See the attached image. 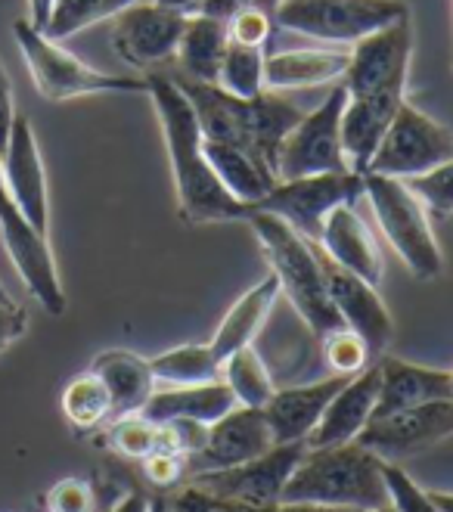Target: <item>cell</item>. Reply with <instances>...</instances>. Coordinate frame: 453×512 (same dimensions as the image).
<instances>
[{"label": "cell", "mask_w": 453, "mask_h": 512, "mask_svg": "<svg viewBox=\"0 0 453 512\" xmlns=\"http://www.w3.org/2000/svg\"><path fill=\"white\" fill-rule=\"evenodd\" d=\"M280 503L339 506V509H376L388 503L382 457L364 444H332L308 447L289 475Z\"/></svg>", "instance_id": "3957f363"}, {"label": "cell", "mask_w": 453, "mask_h": 512, "mask_svg": "<svg viewBox=\"0 0 453 512\" xmlns=\"http://www.w3.org/2000/svg\"><path fill=\"white\" fill-rule=\"evenodd\" d=\"M168 512H357V509H339V506H308V503H274V506H252L211 497L193 485H184L171 500Z\"/></svg>", "instance_id": "e575fe53"}, {"label": "cell", "mask_w": 453, "mask_h": 512, "mask_svg": "<svg viewBox=\"0 0 453 512\" xmlns=\"http://www.w3.org/2000/svg\"><path fill=\"white\" fill-rule=\"evenodd\" d=\"M453 159V134L438 125L413 103H401L395 122L388 125L376 156L367 165V174L382 177H416L426 174L441 162Z\"/></svg>", "instance_id": "30bf717a"}, {"label": "cell", "mask_w": 453, "mask_h": 512, "mask_svg": "<svg viewBox=\"0 0 453 512\" xmlns=\"http://www.w3.org/2000/svg\"><path fill=\"white\" fill-rule=\"evenodd\" d=\"M308 444L305 441H289V444H274L264 450L261 457L246 460L230 469H211V472H196L190 475L187 485L221 497V500H236V503H252V506H274L283 497V488L289 475L295 472L298 460L305 457Z\"/></svg>", "instance_id": "8fae6325"}, {"label": "cell", "mask_w": 453, "mask_h": 512, "mask_svg": "<svg viewBox=\"0 0 453 512\" xmlns=\"http://www.w3.org/2000/svg\"><path fill=\"white\" fill-rule=\"evenodd\" d=\"M153 4L165 7V10H174L180 16H193L202 10V0H153Z\"/></svg>", "instance_id": "c3c4849f"}, {"label": "cell", "mask_w": 453, "mask_h": 512, "mask_svg": "<svg viewBox=\"0 0 453 512\" xmlns=\"http://www.w3.org/2000/svg\"><path fill=\"white\" fill-rule=\"evenodd\" d=\"M348 379L351 376L332 373L329 379H320V382L277 388L274 395H270V401L261 407L270 426V435H274V444L305 441L311 429L320 423V416L326 404L332 401V395H336Z\"/></svg>", "instance_id": "44dd1931"}, {"label": "cell", "mask_w": 453, "mask_h": 512, "mask_svg": "<svg viewBox=\"0 0 453 512\" xmlns=\"http://www.w3.org/2000/svg\"><path fill=\"white\" fill-rule=\"evenodd\" d=\"M184 25L187 16L165 10L153 0H137V4L115 16L112 47L122 63L134 69H153L174 56Z\"/></svg>", "instance_id": "e0dca14e"}, {"label": "cell", "mask_w": 453, "mask_h": 512, "mask_svg": "<svg viewBox=\"0 0 453 512\" xmlns=\"http://www.w3.org/2000/svg\"><path fill=\"white\" fill-rule=\"evenodd\" d=\"M25 329H28L25 311L19 305H13V301H0V351L13 345L16 339H22Z\"/></svg>", "instance_id": "7bdbcfd3"}, {"label": "cell", "mask_w": 453, "mask_h": 512, "mask_svg": "<svg viewBox=\"0 0 453 512\" xmlns=\"http://www.w3.org/2000/svg\"><path fill=\"white\" fill-rule=\"evenodd\" d=\"M277 298H280V283L274 274H267L261 283H255L243 298H239L236 305L227 311V317L221 320L215 339L208 342V348L215 351V357L224 360L233 351L252 345L255 336L261 333V326L267 323L270 311H274Z\"/></svg>", "instance_id": "4316f807"}, {"label": "cell", "mask_w": 453, "mask_h": 512, "mask_svg": "<svg viewBox=\"0 0 453 512\" xmlns=\"http://www.w3.org/2000/svg\"><path fill=\"white\" fill-rule=\"evenodd\" d=\"M364 512H395V509H391V506L385 503V506H376V509H364Z\"/></svg>", "instance_id": "f5cc1de1"}, {"label": "cell", "mask_w": 453, "mask_h": 512, "mask_svg": "<svg viewBox=\"0 0 453 512\" xmlns=\"http://www.w3.org/2000/svg\"><path fill=\"white\" fill-rule=\"evenodd\" d=\"M7 196V187H4V162H0V199Z\"/></svg>", "instance_id": "816d5d0a"}, {"label": "cell", "mask_w": 453, "mask_h": 512, "mask_svg": "<svg viewBox=\"0 0 453 512\" xmlns=\"http://www.w3.org/2000/svg\"><path fill=\"white\" fill-rule=\"evenodd\" d=\"M227 38L230 44H243V47H258L264 50L270 35H274V16L261 7H239L227 19Z\"/></svg>", "instance_id": "ab89813d"}, {"label": "cell", "mask_w": 453, "mask_h": 512, "mask_svg": "<svg viewBox=\"0 0 453 512\" xmlns=\"http://www.w3.org/2000/svg\"><path fill=\"white\" fill-rule=\"evenodd\" d=\"M270 447H274V435H270L264 410L236 404L230 413L205 426V441L199 447V454L187 460V475L239 466L246 460L261 457Z\"/></svg>", "instance_id": "ac0fdd59"}, {"label": "cell", "mask_w": 453, "mask_h": 512, "mask_svg": "<svg viewBox=\"0 0 453 512\" xmlns=\"http://www.w3.org/2000/svg\"><path fill=\"white\" fill-rule=\"evenodd\" d=\"M143 475L153 481L156 488H174L187 478V457L180 454H165V450H153L140 460Z\"/></svg>", "instance_id": "b9f144b4"}, {"label": "cell", "mask_w": 453, "mask_h": 512, "mask_svg": "<svg viewBox=\"0 0 453 512\" xmlns=\"http://www.w3.org/2000/svg\"><path fill=\"white\" fill-rule=\"evenodd\" d=\"M90 373H97L109 391L112 398V416H125V413H140L143 404L153 395V385H156V376L149 370V360L134 354V351H125V348H115V351H103Z\"/></svg>", "instance_id": "484cf974"}, {"label": "cell", "mask_w": 453, "mask_h": 512, "mask_svg": "<svg viewBox=\"0 0 453 512\" xmlns=\"http://www.w3.org/2000/svg\"><path fill=\"white\" fill-rule=\"evenodd\" d=\"M314 252L323 270V283H326V295L332 301V308L339 311L348 329H354V333L367 342L373 360L382 357V351L391 342V333H395V323H391V314L382 305L376 286H370L367 280H360L357 274H351V270L332 261L320 249V243H314Z\"/></svg>", "instance_id": "9a60e30c"}, {"label": "cell", "mask_w": 453, "mask_h": 512, "mask_svg": "<svg viewBox=\"0 0 453 512\" xmlns=\"http://www.w3.org/2000/svg\"><path fill=\"white\" fill-rule=\"evenodd\" d=\"M364 196L373 205L385 239L407 264L410 274L416 280H435L444 270V258L432 233L426 205L413 196L401 177L382 174H364Z\"/></svg>", "instance_id": "8992f818"}, {"label": "cell", "mask_w": 453, "mask_h": 512, "mask_svg": "<svg viewBox=\"0 0 453 512\" xmlns=\"http://www.w3.org/2000/svg\"><path fill=\"white\" fill-rule=\"evenodd\" d=\"M149 370L165 385H199L221 379V360L208 345H180L149 360Z\"/></svg>", "instance_id": "4dcf8cb0"}, {"label": "cell", "mask_w": 453, "mask_h": 512, "mask_svg": "<svg viewBox=\"0 0 453 512\" xmlns=\"http://www.w3.org/2000/svg\"><path fill=\"white\" fill-rule=\"evenodd\" d=\"M106 444L128 460H143L156 450V423H149L143 413H125L109 419Z\"/></svg>", "instance_id": "d590c367"}, {"label": "cell", "mask_w": 453, "mask_h": 512, "mask_svg": "<svg viewBox=\"0 0 453 512\" xmlns=\"http://www.w3.org/2000/svg\"><path fill=\"white\" fill-rule=\"evenodd\" d=\"M249 227L255 230L258 243L270 261V274L280 283V295L289 298V305L295 314L305 320V326L314 333V339H323L332 329L345 326L339 311L332 308V301L326 295L323 270L314 252V243L305 239L298 230H292L283 218L258 212H249Z\"/></svg>", "instance_id": "277c9868"}, {"label": "cell", "mask_w": 453, "mask_h": 512, "mask_svg": "<svg viewBox=\"0 0 453 512\" xmlns=\"http://www.w3.org/2000/svg\"><path fill=\"white\" fill-rule=\"evenodd\" d=\"M429 497L438 506V512H453V494L450 491H429Z\"/></svg>", "instance_id": "681fc988"}, {"label": "cell", "mask_w": 453, "mask_h": 512, "mask_svg": "<svg viewBox=\"0 0 453 512\" xmlns=\"http://www.w3.org/2000/svg\"><path fill=\"white\" fill-rule=\"evenodd\" d=\"M413 56V25L410 16L379 28V32L360 38L354 50H348V69L342 75V84L348 97H370L388 84H407Z\"/></svg>", "instance_id": "5bb4252c"}, {"label": "cell", "mask_w": 453, "mask_h": 512, "mask_svg": "<svg viewBox=\"0 0 453 512\" xmlns=\"http://www.w3.org/2000/svg\"><path fill=\"white\" fill-rule=\"evenodd\" d=\"M379 398V364H370L367 370L354 373L332 401L326 404L320 423L305 438L308 447H332V444H348L360 432L370 426L373 410Z\"/></svg>", "instance_id": "ffe728a7"}, {"label": "cell", "mask_w": 453, "mask_h": 512, "mask_svg": "<svg viewBox=\"0 0 453 512\" xmlns=\"http://www.w3.org/2000/svg\"><path fill=\"white\" fill-rule=\"evenodd\" d=\"M218 87L227 94L255 100L264 94V50L258 47H243V44H227V53L221 59L218 72Z\"/></svg>", "instance_id": "836d02e7"}, {"label": "cell", "mask_w": 453, "mask_h": 512, "mask_svg": "<svg viewBox=\"0 0 453 512\" xmlns=\"http://www.w3.org/2000/svg\"><path fill=\"white\" fill-rule=\"evenodd\" d=\"M236 407L233 391L224 379H211L199 385H171L165 391H153L143 404V416L149 423H174V419H187V423L211 426L215 419L230 413Z\"/></svg>", "instance_id": "cb8c5ba5"}, {"label": "cell", "mask_w": 453, "mask_h": 512, "mask_svg": "<svg viewBox=\"0 0 453 512\" xmlns=\"http://www.w3.org/2000/svg\"><path fill=\"white\" fill-rule=\"evenodd\" d=\"M13 38L22 50L25 69L32 75L38 94L50 103H66L94 94H146V78L112 75L87 66L78 56L59 47V41H50L28 19L13 22Z\"/></svg>", "instance_id": "5b68a950"}, {"label": "cell", "mask_w": 453, "mask_h": 512, "mask_svg": "<svg viewBox=\"0 0 453 512\" xmlns=\"http://www.w3.org/2000/svg\"><path fill=\"white\" fill-rule=\"evenodd\" d=\"M382 478H385V491H388V506L395 512H438L429 491H422L401 469V463L382 460Z\"/></svg>", "instance_id": "f35d334b"}, {"label": "cell", "mask_w": 453, "mask_h": 512, "mask_svg": "<svg viewBox=\"0 0 453 512\" xmlns=\"http://www.w3.org/2000/svg\"><path fill=\"white\" fill-rule=\"evenodd\" d=\"M360 196H364V174H308L295 180H277V187L255 208L283 218L292 230L317 243L323 233V221L332 208L354 205Z\"/></svg>", "instance_id": "9c48e42d"}, {"label": "cell", "mask_w": 453, "mask_h": 512, "mask_svg": "<svg viewBox=\"0 0 453 512\" xmlns=\"http://www.w3.org/2000/svg\"><path fill=\"white\" fill-rule=\"evenodd\" d=\"M239 7H261L274 16V10L280 7V0H202V10L205 16H218V19H227L230 13H236Z\"/></svg>", "instance_id": "f6af8a7d"}, {"label": "cell", "mask_w": 453, "mask_h": 512, "mask_svg": "<svg viewBox=\"0 0 453 512\" xmlns=\"http://www.w3.org/2000/svg\"><path fill=\"white\" fill-rule=\"evenodd\" d=\"M0 239H4V249L16 267V274L22 277L28 292L35 295L38 305L53 317H63L66 292L56 274V261L47 243V233L28 224L19 215V208L10 202V196L0 199Z\"/></svg>", "instance_id": "7c38bea8"}, {"label": "cell", "mask_w": 453, "mask_h": 512, "mask_svg": "<svg viewBox=\"0 0 453 512\" xmlns=\"http://www.w3.org/2000/svg\"><path fill=\"white\" fill-rule=\"evenodd\" d=\"M404 184L413 190V196L429 208L435 218L453 215V159L435 165L426 174L407 177Z\"/></svg>", "instance_id": "74e56055"}, {"label": "cell", "mask_w": 453, "mask_h": 512, "mask_svg": "<svg viewBox=\"0 0 453 512\" xmlns=\"http://www.w3.org/2000/svg\"><path fill=\"white\" fill-rule=\"evenodd\" d=\"M0 162H4V187H7L10 202L19 208V215L35 230L47 233L50 230L47 171H44L38 137H35L32 122H28V115L16 112Z\"/></svg>", "instance_id": "2e32d148"}, {"label": "cell", "mask_w": 453, "mask_h": 512, "mask_svg": "<svg viewBox=\"0 0 453 512\" xmlns=\"http://www.w3.org/2000/svg\"><path fill=\"white\" fill-rule=\"evenodd\" d=\"M450 376H453V373H450Z\"/></svg>", "instance_id": "11a10c76"}, {"label": "cell", "mask_w": 453, "mask_h": 512, "mask_svg": "<svg viewBox=\"0 0 453 512\" xmlns=\"http://www.w3.org/2000/svg\"><path fill=\"white\" fill-rule=\"evenodd\" d=\"M317 243L332 261L351 270V274H357L360 280H367L376 289L382 286V274H385L382 249L376 243V236L370 233V227L364 224V218L357 215L354 205L332 208L323 221V233Z\"/></svg>", "instance_id": "7402d4cb"}, {"label": "cell", "mask_w": 453, "mask_h": 512, "mask_svg": "<svg viewBox=\"0 0 453 512\" xmlns=\"http://www.w3.org/2000/svg\"><path fill=\"white\" fill-rule=\"evenodd\" d=\"M323 354H326V364L332 367V373H342V376H354L373 364V354H370L367 342L348 326H339L323 336Z\"/></svg>", "instance_id": "8d00e7d4"}, {"label": "cell", "mask_w": 453, "mask_h": 512, "mask_svg": "<svg viewBox=\"0 0 453 512\" xmlns=\"http://www.w3.org/2000/svg\"><path fill=\"white\" fill-rule=\"evenodd\" d=\"M53 10V0H28V22L35 28H44V22L50 19Z\"/></svg>", "instance_id": "7dc6e473"}, {"label": "cell", "mask_w": 453, "mask_h": 512, "mask_svg": "<svg viewBox=\"0 0 453 512\" xmlns=\"http://www.w3.org/2000/svg\"><path fill=\"white\" fill-rule=\"evenodd\" d=\"M227 22L218 16H205V13H193L187 16L184 35L177 41V66L184 78L193 81H208L215 84L218 72H221V59L227 53Z\"/></svg>", "instance_id": "83f0119b"}, {"label": "cell", "mask_w": 453, "mask_h": 512, "mask_svg": "<svg viewBox=\"0 0 453 512\" xmlns=\"http://www.w3.org/2000/svg\"><path fill=\"white\" fill-rule=\"evenodd\" d=\"M13 118H16V106H13V84H10V75L0 63V156H4V146H7V137H10V128H13Z\"/></svg>", "instance_id": "ee69618b"}, {"label": "cell", "mask_w": 453, "mask_h": 512, "mask_svg": "<svg viewBox=\"0 0 453 512\" xmlns=\"http://www.w3.org/2000/svg\"><path fill=\"white\" fill-rule=\"evenodd\" d=\"M97 497L87 478H63L47 491L50 512H94Z\"/></svg>", "instance_id": "60d3db41"}, {"label": "cell", "mask_w": 453, "mask_h": 512, "mask_svg": "<svg viewBox=\"0 0 453 512\" xmlns=\"http://www.w3.org/2000/svg\"><path fill=\"white\" fill-rule=\"evenodd\" d=\"M109 512H149V497L131 491V494H125L122 500H118Z\"/></svg>", "instance_id": "bcb514c9"}, {"label": "cell", "mask_w": 453, "mask_h": 512, "mask_svg": "<svg viewBox=\"0 0 453 512\" xmlns=\"http://www.w3.org/2000/svg\"><path fill=\"white\" fill-rule=\"evenodd\" d=\"M202 153H205L211 171H215L218 180L224 184V190L249 208H255L270 190L277 187V174L267 165H261L255 156L243 153V149L227 146V143H211L202 137Z\"/></svg>", "instance_id": "f1b7e54d"}, {"label": "cell", "mask_w": 453, "mask_h": 512, "mask_svg": "<svg viewBox=\"0 0 453 512\" xmlns=\"http://www.w3.org/2000/svg\"><path fill=\"white\" fill-rule=\"evenodd\" d=\"M221 379L233 391L239 407H264L270 401V395L277 391L274 376H270L264 357L252 345L239 348L221 360Z\"/></svg>", "instance_id": "f546056e"}, {"label": "cell", "mask_w": 453, "mask_h": 512, "mask_svg": "<svg viewBox=\"0 0 453 512\" xmlns=\"http://www.w3.org/2000/svg\"><path fill=\"white\" fill-rule=\"evenodd\" d=\"M376 364H379V398H376L373 419L391 416L416 404L453 398V376L447 370L419 367L404 357H379Z\"/></svg>", "instance_id": "603a6c76"}, {"label": "cell", "mask_w": 453, "mask_h": 512, "mask_svg": "<svg viewBox=\"0 0 453 512\" xmlns=\"http://www.w3.org/2000/svg\"><path fill=\"white\" fill-rule=\"evenodd\" d=\"M348 50H280L264 56V90H301L342 81Z\"/></svg>", "instance_id": "d4e9b609"}, {"label": "cell", "mask_w": 453, "mask_h": 512, "mask_svg": "<svg viewBox=\"0 0 453 512\" xmlns=\"http://www.w3.org/2000/svg\"><path fill=\"white\" fill-rule=\"evenodd\" d=\"M131 4H137V0H53L50 19L44 22L41 32L50 41H66L103 19H115Z\"/></svg>", "instance_id": "1f68e13d"}, {"label": "cell", "mask_w": 453, "mask_h": 512, "mask_svg": "<svg viewBox=\"0 0 453 512\" xmlns=\"http://www.w3.org/2000/svg\"><path fill=\"white\" fill-rule=\"evenodd\" d=\"M348 103V90L339 81L329 97L301 115V122L286 134L277 159V180H295L308 174H342L351 171L342 149V112Z\"/></svg>", "instance_id": "ba28073f"}, {"label": "cell", "mask_w": 453, "mask_h": 512, "mask_svg": "<svg viewBox=\"0 0 453 512\" xmlns=\"http://www.w3.org/2000/svg\"><path fill=\"white\" fill-rule=\"evenodd\" d=\"M404 87L407 84H388L370 97H348L342 112V149L354 174H367L370 159L404 103Z\"/></svg>", "instance_id": "d6986e66"}, {"label": "cell", "mask_w": 453, "mask_h": 512, "mask_svg": "<svg viewBox=\"0 0 453 512\" xmlns=\"http://www.w3.org/2000/svg\"><path fill=\"white\" fill-rule=\"evenodd\" d=\"M0 301H10V295H7V289H4V283H0Z\"/></svg>", "instance_id": "db71d44e"}, {"label": "cell", "mask_w": 453, "mask_h": 512, "mask_svg": "<svg viewBox=\"0 0 453 512\" xmlns=\"http://www.w3.org/2000/svg\"><path fill=\"white\" fill-rule=\"evenodd\" d=\"M146 94L162 122V137L171 162V177L177 190V212L187 224H211V221H246L252 208L233 199L218 174L211 171L202 153V131L196 112L184 90L165 72H153L146 78Z\"/></svg>", "instance_id": "6da1fadb"}, {"label": "cell", "mask_w": 453, "mask_h": 512, "mask_svg": "<svg viewBox=\"0 0 453 512\" xmlns=\"http://www.w3.org/2000/svg\"><path fill=\"white\" fill-rule=\"evenodd\" d=\"M453 438V398L416 404L391 416L373 419L354 441L373 450L376 457L398 463L404 457L422 454L438 441Z\"/></svg>", "instance_id": "4fadbf2b"}, {"label": "cell", "mask_w": 453, "mask_h": 512, "mask_svg": "<svg viewBox=\"0 0 453 512\" xmlns=\"http://www.w3.org/2000/svg\"><path fill=\"white\" fill-rule=\"evenodd\" d=\"M149 512H168V497H153V500H149Z\"/></svg>", "instance_id": "f907efd6"}, {"label": "cell", "mask_w": 453, "mask_h": 512, "mask_svg": "<svg viewBox=\"0 0 453 512\" xmlns=\"http://www.w3.org/2000/svg\"><path fill=\"white\" fill-rule=\"evenodd\" d=\"M171 78L190 100L205 140L243 149V153L255 156L261 165H267L277 174L280 146L305 112L295 103L277 97V90H264L255 100H243L227 94L218 84L193 81L184 75H171Z\"/></svg>", "instance_id": "7a4b0ae2"}, {"label": "cell", "mask_w": 453, "mask_h": 512, "mask_svg": "<svg viewBox=\"0 0 453 512\" xmlns=\"http://www.w3.org/2000/svg\"><path fill=\"white\" fill-rule=\"evenodd\" d=\"M63 416L69 419V426L78 432H90L103 423H109L112 416V398L97 373L75 376L63 388Z\"/></svg>", "instance_id": "d6a6232c"}, {"label": "cell", "mask_w": 453, "mask_h": 512, "mask_svg": "<svg viewBox=\"0 0 453 512\" xmlns=\"http://www.w3.org/2000/svg\"><path fill=\"white\" fill-rule=\"evenodd\" d=\"M407 16L404 0H280L274 25L326 44H357Z\"/></svg>", "instance_id": "52a82bcc"}]
</instances>
